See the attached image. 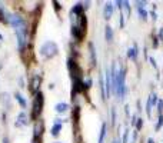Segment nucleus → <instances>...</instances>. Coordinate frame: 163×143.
I'll return each mask as SVG.
<instances>
[{
    "instance_id": "obj_25",
    "label": "nucleus",
    "mask_w": 163,
    "mask_h": 143,
    "mask_svg": "<svg viewBox=\"0 0 163 143\" xmlns=\"http://www.w3.org/2000/svg\"><path fill=\"white\" fill-rule=\"evenodd\" d=\"M142 126H143V119H137V122H136V129L140 130Z\"/></svg>"
},
{
    "instance_id": "obj_32",
    "label": "nucleus",
    "mask_w": 163,
    "mask_h": 143,
    "mask_svg": "<svg viewBox=\"0 0 163 143\" xmlns=\"http://www.w3.org/2000/svg\"><path fill=\"white\" fill-rule=\"evenodd\" d=\"M32 143H42V138H33Z\"/></svg>"
},
{
    "instance_id": "obj_9",
    "label": "nucleus",
    "mask_w": 163,
    "mask_h": 143,
    "mask_svg": "<svg viewBox=\"0 0 163 143\" xmlns=\"http://www.w3.org/2000/svg\"><path fill=\"white\" fill-rule=\"evenodd\" d=\"M29 125V117L24 112H20L17 115V122H16V126L17 127H22V126H27Z\"/></svg>"
},
{
    "instance_id": "obj_11",
    "label": "nucleus",
    "mask_w": 163,
    "mask_h": 143,
    "mask_svg": "<svg viewBox=\"0 0 163 143\" xmlns=\"http://www.w3.org/2000/svg\"><path fill=\"white\" fill-rule=\"evenodd\" d=\"M103 14H104V19H106V20L112 19V16H113V5H112V3H106V5H104Z\"/></svg>"
},
{
    "instance_id": "obj_37",
    "label": "nucleus",
    "mask_w": 163,
    "mask_h": 143,
    "mask_svg": "<svg viewBox=\"0 0 163 143\" xmlns=\"http://www.w3.org/2000/svg\"><path fill=\"white\" fill-rule=\"evenodd\" d=\"M147 143H155V140H153V139L150 138V139H147Z\"/></svg>"
},
{
    "instance_id": "obj_34",
    "label": "nucleus",
    "mask_w": 163,
    "mask_h": 143,
    "mask_svg": "<svg viewBox=\"0 0 163 143\" xmlns=\"http://www.w3.org/2000/svg\"><path fill=\"white\" fill-rule=\"evenodd\" d=\"M159 39H160V40H163V27L160 29V32H159V36H158Z\"/></svg>"
},
{
    "instance_id": "obj_30",
    "label": "nucleus",
    "mask_w": 163,
    "mask_h": 143,
    "mask_svg": "<svg viewBox=\"0 0 163 143\" xmlns=\"http://www.w3.org/2000/svg\"><path fill=\"white\" fill-rule=\"evenodd\" d=\"M149 62H150V63H152V66L155 67V69H158V65H156V60H155V59H153V57H149Z\"/></svg>"
},
{
    "instance_id": "obj_39",
    "label": "nucleus",
    "mask_w": 163,
    "mask_h": 143,
    "mask_svg": "<svg viewBox=\"0 0 163 143\" xmlns=\"http://www.w3.org/2000/svg\"><path fill=\"white\" fill-rule=\"evenodd\" d=\"M113 143H119V142H117V140H114V142Z\"/></svg>"
},
{
    "instance_id": "obj_36",
    "label": "nucleus",
    "mask_w": 163,
    "mask_h": 143,
    "mask_svg": "<svg viewBox=\"0 0 163 143\" xmlns=\"http://www.w3.org/2000/svg\"><path fill=\"white\" fill-rule=\"evenodd\" d=\"M19 83H20V87H24V83H23V79H22V77L19 79Z\"/></svg>"
},
{
    "instance_id": "obj_29",
    "label": "nucleus",
    "mask_w": 163,
    "mask_h": 143,
    "mask_svg": "<svg viewBox=\"0 0 163 143\" xmlns=\"http://www.w3.org/2000/svg\"><path fill=\"white\" fill-rule=\"evenodd\" d=\"M127 136H129V130H125V133H123V140H122V143H127Z\"/></svg>"
},
{
    "instance_id": "obj_24",
    "label": "nucleus",
    "mask_w": 163,
    "mask_h": 143,
    "mask_svg": "<svg viewBox=\"0 0 163 143\" xmlns=\"http://www.w3.org/2000/svg\"><path fill=\"white\" fill-rule=\"evenodd\" d=\"M119 23H120V29H123L125 27V14L120 11V20H119Z\"/></svg>"
},
{
    "instance_id": "obj_20",
    "label": "nucleus",
    "mask_w": 163,
    "mask_h": 143,
    "mask_svg": "<svg viewBox=\"0 0 163 143\" xmlns=\"http://www.w3.org/2000/svg\"><path fill=\"white\" fill-rule=\"evenodd\" d=\"M90 87H92V79L89 77L87 80H85V82H83V89H85V90H89Z\"/></svg>"
},
{
    "instance_id": "obj_21",
    "label": "nucleus",
    "mask_w": 163,
    "mask_h": 143,
    "mask_svg": "<svg viewBox=\"0 0 163 143\" xmlns=\"http://www.w3.org/2000/svg\"><path fill=\"white\" fill-rule=\"evenodd\" d=\"M162 126H163V115H159V117H158V125L155 126V129H156V130H159V129H160Z\"/></svg>"
},
{
    "instance_id": "obj_33",
    "label": "nucleus",
    "mask_w": 163,
    "mask_h": 143,
    "mask_svg": "<svg viewBox=\"0 0 163 143\" xmlns=\"http://www.w3.org/2000/svg\"><path fill=\"white\" fill-rule=\"evenodd\" d=\"M150 14H152L153 20H156V19H158V14H156V11H155V10H153V11H150Z\"/></svg>"
},
{
    "instance_id": "obj_15",
    "label": "nucleus",
    "mask_w": 163,
    "mask_h": 143,
    "mask_svg": "<svg viewBox=\"0 0 163 143\" xmlns=\"http://www.w3.org/2000/svg\"><path fill=\"white\" fill-rule=\"evenodd\" d=\"M89 49H90V59H92V66H96V50L93 43H89Z\"/></svg>"
},
{
    "instance_id": "obj_7",
    "label": "nucleus",
    "mask_w": 163,
    "mask_h": 143,
    "mask_svg": "<svg viewBox=\"0 0 163 143\" xmlns=\"http://www.w3.org/2000/svg\"><path fill=\"white\" fill-rule=\"evenodd\" d=\"M43 130H44V122L43 119L40 117L36 120L34 123V127H33V138H42L43 136Z\"/></svg>"
},
{
    "instance_id": "obj_35",
    "label": "nucleus",
    "mask_w": 163,
    "mask_h": 143,
    "mask_svg": "<svg viewBox=\"0 0 163 143\" xmlns=\"http://www.w3.org/2000/svg\"><path fill=\"white\" fill-rule=\"evenodd\" d=\"M136 122H137V117L133 116V117H132V125H136Z\"/></svg>"
},
{
    "instance_id": "obj_28",
    "label": "nucleus",
    "mask_w": 163,
    "mask_h": 143,
    "mask_svg": "<svg viewBox=\"0 0 163 143\" xmlns=\"http://www.w3.org/2000/svg\"><path fill=\"white\" fill-rule=\"evenodd\" d=\"M153 47H155V49L159 47V37H158V36H155V37H153Z\"/></svg>"
},
{
    "instance_id": "obj_1",
    "label": "nucleus",
    "mask_w": 163,
    "mask_h": 143,
    "mask_svg": "<svg viewBox=\"0 0 163 143\" xmlns=\"http://www.w3.org/2000/svg\"><path fill=\"white\" fill-rule=\"evenodd\" d=\"M43 103H44V97L42 92H37L34 94V99H33V105H32V113H30V117L36 122L37 119H40V115H42V110H43Z\"/></svg>"
},
{
    "instance_id": "obj_40",
    "label": "nucleus",
    "mask_w": 163,
    "mask_h": 143,
    "mask_svg": "<svg viewBox=\"0 0 163 143\" xmlns=\"http://www.w3.org/2000/svg\"><path fill=\"white\" fill-rule=\"evenodd\" d=\"M54 143H60V142H54Z\"/></svg>"
},
{
    "instance_id": "obj_10",
    "label": "nucleus",
    "mask_w": 163,
    "mask_h": 143,
    "mask_svg": "<svg viewBox=\"0 0 163 143\" xmlns=\"http://www.w3.org/2000/svg\"><path fill=\"white\" fill-rule=\"evenodd\" d=\"M137 55H139V50H137V44H133L132 47H129L127 50V57L132 60H137Z\"/></svg>"
},
{
    "instance_id": "obj_14",
    "label": "nucleus",
    "mask_w": 163,
    "mask_h": 143,
    "mask_svg": "<svg viewBox=\"0 0 163 143\" xmlns=\"http://www.w3.org/2000/svg\"><path fill=\"white\" fill-rule=\"evenodd\" d=\"M106 130H107V125H106V123H103V125H102V130H100V135H99L97 143H103V142H104V138H106Z\"/></svg>"
},
{
    "instance_id": "obj_18",
    "label": "nucleus",
    "mask_w": 163,
    "mask_h": 143,
    "mask_svg": "<svg viewBox=\"0 0 163 143\" xmlns=\"http://www.w3.org/2000/svg\"><path fill=\"white\" fill-rule=\"evenodd\" d=\"M137 11H139V14H140V19H143V20H146L147 16H149V13H147L143 7H137Z\"/></svg>"
},
{
    "instance_id": "obj_17",
    "label": "nucleus",
    "mask_w": 163,
    "mask_h": 143,
    "mask_svg": "<svg viewBox=\"0 0 163 143\" xmlns=\"http://www.w3.org/2000/svg\"><path fill=\"white\" fill-rule=\"evenodd\" d=\"M146 113H147V117L152 116V97H147V102H146Z\"/></svg>"
},
{
    "instance_id": "obj_13",
    "label": "nucleus",
    "mask_w": 163,
    "mask_h": 143,
    "mask_svg": "<svg viewBox=\"0 0 163 143\" xmlns=\"http://www.w3.org/2000/svg\"><path fill=\"white\" fill-rule=\"evenodd\" d=\"M14 99L17 100V103H19V105H20V106H22L23 109H24V107H26V106H27V102H26V99H24V97H23V96H22V94H20V93H19V92H17V93L14 94Z\"/></svg>"
},
{
    "instance_id": "obj_38",
    "label": "nucleus",
    "mask_w": 163,
    "mask_h": 143,
    "mask_svg": "<svg viewBox=\"0 0 163 143\" xmlns=\"http://www.w3.org/2000/svg\"><path fill=\"white\" fill-rule=\"evenodd\" d=\"M132 143H136V133H135V136H133V140H132Z\"/></svg>"
},
{
    "instance_id": "obj_31",
    "label": "nucleus",
    "mask_w": 163,
    "mask_h": 143,
    "mask_svg": "<svg viewBox=\"0 0 163 143\" xmlns=\"http://www.w3.org/2000/svg\"><path fill=\"white\" fill-rule=\"evenodd\" d=\"M114 120H116V110H114V107H112V122L114 123Z\"/></svg>"
},
{
    "instance_id": "obj_22",
    "label": "nucleus",
    "mask_w": 163,
    "mask_h": 143,
    "mask_svg": "<svg viewBox=\"0 0 163 143\" xmlns=\"http://www.w3.org/2000/svg\"><path fill=\"white\" fill-rule=\"evenodd\" d=\"M150 97H152V106H156L159 103V99H158V94L156 93H152L150 94Z\"/></svg>"
},
{
    "instance_id": "obj_27",
    "label": "nucleus",
    "mask_w": 163,
    "mask_h": 143,
    "mask_svg": "<svg viewBox=\"0 0 163 143\" xmlns=\"http://www.w3.org/2000/svg\"><path fill=\"white\" fill-rule=\"evenodd\" d=\"M158 112H159V115H162V112H163V100H159V103H158Z\"/></svg>"
},
{
    "instance_id": "obj_12",
    "label": "nucleus",
    "mask_w": 163,
    "mask_h": 143,
    "mask_svg": "<svg viewBox=\"0 0 163 143\" xmlns=\"http://www.w3.org/2000/svg\"><path fill=\"white\" fill-rule=\"evenodd\" d=\"M54 109H56V112L57 113H66L67 110H69V105L67 103H65V102H60V103H57V105L54 106Z\"/></svg>"
},
{
    "instance_id": "obj_5",
    "label": "nucleus",
    "mask_w": 163,
    "mask_h": 143,
    "mask_svg": "<svg viewBox=\"0 0 163 143\" xmlns=\"http://www.w3.org/2000/svg\"><path fill=\"white\" fill-rule=\"evenodd\" d=\"M67 67H69V72H70L72 80H77V79H82V72L77 66L76 60L73 57H69L67 59Z\"/></svg>"
},
{
    "instance_id": "obj_26",
    "label": "nucleus",
    "mask_w": 163,
    "mask_h": 143,
    "mask_svg": "<svg viewBox=\"0 0 163 143\" xmlns=\"http://www.w3.org/2000/svg\"><path fill=\"white\" fill-rule=\"evenodd\" d=\"M53 7H54V10H56V11H59L60 9H62V6H60V3L57 2V0H54V2H53Z\"/></svg>"
},
{
    "instance_id": "obj_19",
    "label": "nucleus",
    "mask_w": 163,
    "mask_h": 143,
    "mask_svg": "<svg viewBox=\"0 0 163 143\" xmlns=\"http://www.w3.org/2000/svg\"><path fill=\"white\" fill-rule=\"evenodd\" d=\"M122 9L126 11L127 16H130V3H129V2H123V7H122Z\"/></svg>"
},
{
    "instance_id": "obj_4",
    "label": "nucleus",
    "mask_w": 163,
    "mask_h": 143,
    "mask_svg": "<svg viewBox=\"0 0 163 143\" xmlns=\"http://www.w3.org/2000/svg\"><path fill=\"white\" fill-rule=\"evenodd\" d=\"M7 20H9V24L14 27V30H20V29L27 27V24H26V22H24V19H23L20 14H17V13H9Z\"/></svg>"
},
{
    "instance_id": "obj_23",
    "label": "nucleus",
    "mask_w": 163,
    "mask_h": 143,
    "mask_svg": "<svg viewBox=\"0 0 163 143\" xmlns=\"http://www.w3.org/2000/svg\"><path fill=\"white\" fill-rule=\"evenodd\" d=\"M79 113H80V107L79 106H76L75 107V112H73V117H75V120H79Z\"/></svg>"
},
{
    "instance_id": "obj_16",
    "label": "nucleus",
    "mask_w": 163,
    "mask_h": 143,
    "mask_svg": "<svg viewBox=\"0 0 163 143\" xmlns=\"http://www.w3.org/2000/svg\"><path fill=\"white\" fill-rule=\"evenodd\" d=\"M106 40H107L109 43L113 42V29L110 27V26H106Z\"/></svg>"
},
{
    "instance_id": "obj_6",
    "label": "nucleus",
    "mask_w": 163,
    "mask_h": 143,
    "mask_svg": "<svg viewBox=\"0 0 163 143\" xmlns=\"http://www.w3.org/2000/svg\"><path fill=\"white\" fill-rule=\"evenodd\" d=\"M42 76L40 75H33L32 77H30V86H29V90L32 92L33 94H36L37 92H40L39 90V87H40V84H42Z\"/></svg>"
},
{
    "instance_id": "obj_2",
    "label": "nucleus",
    "mask_w": 163,
    "mask_h": 143,
    "mask_svg": "<svg viewBox=\"0 0 163 143\" xmlns=\"http://www.w3.org/2000/svg\"><path fill=\"white\" fill-rule=\"evenodd\" d=\"M126 69L125 67H120V70L117 72V82H116V94L119 100H123L126 96Z\"/></svg>"
},
{
    "instance_id": "obj_8",
    "label": "nucleus",
    "mask_w": 163,
    "mask_h": 143,
    "mask_svg": "<svg viewBox=\"0 0 163 143\" xmlns=\"http://www.w3.org/2000/svg\"><path fill=\"white\" fill-rule=\"evenodd\" d=\"M62 123H63V120L62 119H54L53 122V126H52V130H50V133H52V136L53 138H57L60 135V130H62Z\"/></svg>"
},
{
    "instance_id": "obj_3",
    "label": "nucleus",
    "mask_w": 163,
    "mask_h": 143,
    "mask_svg": "<svg viewBox=\"0 0 163 143\" xmlns=\"http://www.w3.org/2000/svg\"><path fill=\"white\" fill-rule=\"evenodd\" d=\"M40 56H42V59L44 60H47V59H52L53 56L57 55V44L54 43V42H44L42 46H40Z\"/></svg>"
}]
</instances>
